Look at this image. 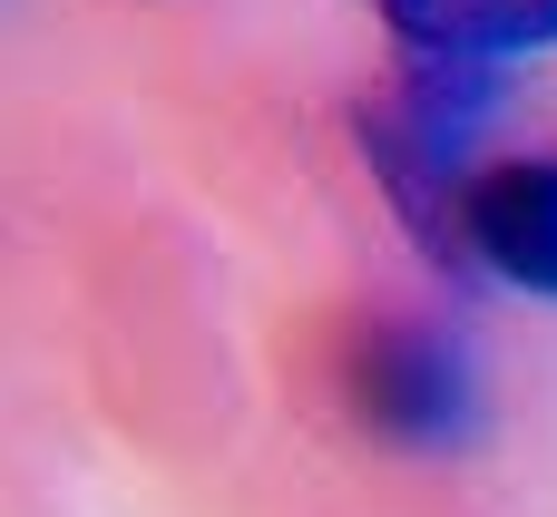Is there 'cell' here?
Masks as SVG:
<instances>
[{
  "instance_id": "obj_1",
  "label": "cell",
  "mask_w": 557,
  "mask_h": 517,
  "mask_svg": "<svg viewBox=\"0 0 557 517\" xmlns=\"http://www.w3.org/2000/svg\"><path fill=\"white\" fill-rule=\"evenodd\" d=\"M480 117H490V68H460V59H401V78L362 108V156L441 264H460V196L480 176Z\"/></svg>"
},
{
  "instance_id": "obj_4",
  "label": "cell",
  "mask_w": 557,
  "mask_h": 517,
  "mask_svg": "<svg viewBox=\"0 0 557 517\" xmlns=\"http://www.w3.org/2000/svg\"><path fill=\"white\" fill-rule=\"evenodd\" d=\"M401 59H460V68H509L557 49V0H372Z\"/></svg>"
},
{
  "instance_id": "obj_3",
  "label": "cell",
  "mask_w": 557,
  "mask_h": 517,
  "mask_svg": "<svg viewBox=\"0 0 557 517\" xmlns=\"http://www.w3.org/2000/svg\"><path fill=\"white\" fill-rule=\"evenodd\" d=\"M460 264L557 303V156H490L460 196Z\"/></svg>"
},
{
  "instance_id": "obj_2",
  "label": "cell",
  "mask_w": 557,
  "mask_h": 517,
  "mask_svg": "<svg viewBox=\"0 0 557 517\" xmlns=\"http://www.w3.org/2000/svg\"><path fill=\"white\" fill-rule=\"evenodd\" d=\"M352 411L392 450H460L480 430V371L450 332L431 323H372L352 342Z\"/></svg>"
}]
</instances>
